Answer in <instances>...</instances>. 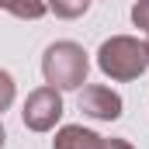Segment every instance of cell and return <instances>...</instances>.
I'll list each match as a JSON object with an SVG mask.
<instances>
[{"mask_svg": "<svg viewBox=\"0 0 149 149\" xmlns=\"http://www.w3.org/2000/svg\"><path fill=\"white\" fill-rule=\"evenodd\" d=\"M97 66L108 80H139V76L149 70V52H146V42L132 35H111L108 42H101L97 49Z\"/></svg>", "mask_w": 149, "mask_h": 149, "instance_id": "cell-1", "label": "cell"}, {"mask_svg": "<svg viewBox=\"0 0 149 149\" xmlns=\"http://www.w3.org/2000/svg\"><path fill=\"white\" fill-rule=\"evenodd\" d=\"M90 73V59L76 42H52L42 56V76L56 90H80Z\"/></svg>", "mask_w": 149, "mask_h": 149, "instance_id": "cell-2", "label": "cell"}, {"mask_svg": "<svg viewBox=\"0 0 149 149\" xmlns=\"http://www.w3.org/2000/svg\"><path fill=\"white\" fill-rule=\"evenodd\" d=\"M21 118L31 132H52L56 121L63 118V90L56 87H38L24 97V108H21Z\"/></svg>", "mask_w": 149, "mask_h": 149, "instance_id": "cell-3", "label": "cell"}, {"mask_svg": "<svg viewBox=\"0 0 149 149\" xmlns=\"http://www.w3.org/2000/svg\"><path fill=\"white\" fill-rule=\"evenodd\" d=\"M121 108H125L121 94L104 87V83H90V87L80 90V111L87 118H94V121H118Z\"/></svg>", "mask_w": 149, "mask_h": 149, "instance_id": "cell-4", "label": "cell"}, {"mask_svg": "<svg viewBox=\"0 0 149 149\" xmlns=\"http://www.w3.org/2000/svg\"><path fill=\"white\" fill-rule=\"evenodd\" d=\"M52 149H101V135L83 125H63L52 139Z\"/></svg>", "mask_w": 149, "mask_h": 149, "instance_id": "cell-5", "label": "cell"}, {"mask_svg": "<svg viewBox=\"0 0 149 149\" xmlns=\"http://www.w3.org/2000/svg\"><path fill=\"white\" fill-rule=\"evenodd\" d=\"M0 7H3L7 14L21 17V21H38V17L49 10L45 0H0Z\"/></svg>", "mask_w": 149, "mask_h": 149, "instance_id": "cell-6", "label": "cell"}, {"mask_svg": "<svg viewBox=\"0 0 149 149\" xmlns=\"http://www.w3.org/2000/svg\"><path fill=\"white\" fill-rule=\"evenodd\" d=\"M45 7H49L56 17H63V21H73V17H83V14H87L90 0H45Z\"/></svg>", "mask_w": 149, "mask_h": 149, "instance_id": "cell-7", "label": "cell"}, {"mask_svg": "<svg viewBox=\"0 0 149 149\" xmlns=\"http://www.w3.org/2000/svg\"><path fill=\"white\" fill-rule=\"evenodd\" d=\"M14 90H17L14 87V76L7 73V70H0V114L14 104Z\"/></svg>", "mask_w": 149, "mask_h": 149, "instance_id": "cell-8", "label": "cell"}, {"mask_svg": "<svg viewBox=\"0 0 149 149\" xmlns=\"http://www.w3.org/2000/svg\"><path fill=\"white\" fill-rule=\"evenodd\" d=\"M132 24L149 31V0H135L132 3Z\"/></svg>", "mask_w": 149, "mask_h": 149, "instance_id": "cell-9", "label": "cell"}, {"mask_svg": "<svg viewBox=\"0 0 149 149\" xmlns=\"http://www.w3.org/2000/svg\"><path fill=\"white\" fill-rule=\"evenodd\" d=\"M101 149H135V146L125 139H101Z\"/></svg>", "mask_w": 149, "mask_h": 149, "instance_id": "cell-10", "label": "cell"}, {"mask_svg": "<svg viewBox=\"0 0 149 149\" xmlns=\"http://www.w3.org/2000/svg\"><path fill=\"white\" fill-rule=\"evenodd\" d=\"M3 142H7V132H3V121H0V149H3Z\"/></svg>", "mask_w": 149, "mask_h": 149, "instance_id": "cell-11", "label": "cell"}, {"mask_svg": "<svg viewBox=\"0 0 149 149\" xmlns=\"http://www.w3.org/2000/svg\"><path fill=\"white\" fill-rule=\"evenodd\" d=\"M146 52H149V42H146Z\"/></svg>", "mask_w": 149, "mask_h": 149, "instance_id": "cell-12", "label": "cell"}]
</instances>
